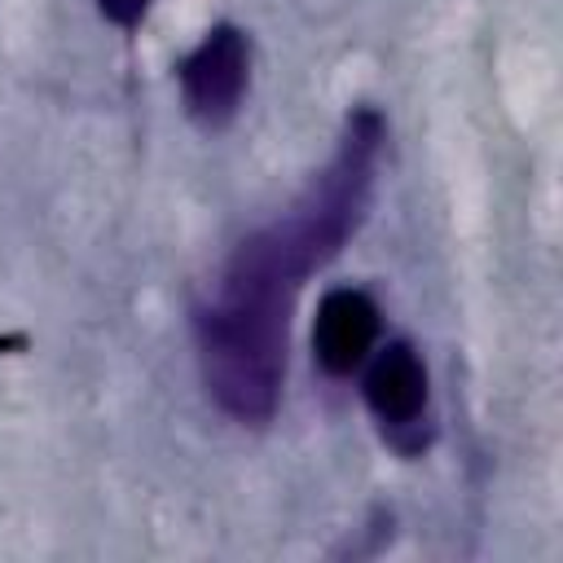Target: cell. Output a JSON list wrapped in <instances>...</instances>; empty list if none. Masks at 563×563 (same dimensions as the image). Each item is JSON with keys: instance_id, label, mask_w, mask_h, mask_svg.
<instances>
[{"instance_id": "obj_5", "label": "cell", "mask_w": 563, "mask_h": 563, "mask_svg": "<svg viewBox=\"0 0 563 563\" xmlns=\"http://www.w3.org/2000/svg\"><path fill=\"white\" fill-rule=\"evenodd\" d=\"M101 4V13L110 18V22H119V26H136L141 18H145V9H150V0H97Z\"/></svg>"}, {"instance_id": "obj_3", "label": "cell", "mask_w": 563, "mask_h": 563, "mask_svg": "<svg viewBox=\"0 0 563 563\" xmlns=\"http://www.w3.org/2000/svg\"><path fill=\"white\" fill-rule=\"evenodd\" d=\"M246 88V40L238 26H216L202 44L180 62V92L185 110L202 128H220L233 119L238 97Z\"/></svg>"}, {"instance_id": "obj_2", "label": "cell", "mask_w": 563, "mask_h": 563, "mask_svg": "<svg viewBox=\"0 0 563 563\" xmlns=\"http://www.w3.org/2000/svg\"><path fill=\"white\" fill-rule=\"evenodd\" d=\"M361 396L400 453H418L427 444V369L409 343L396 339L374 352L361 378Z\"/></svg>"}, {"instance_id": "obj_4", "label": "cell", "mask_w": 563, "mask_h": 563, "mask_svg": "<svg viewBox=\"0 0 563 563\" xmlns=\"http://www.w3.org/2000/svg\"><path fill=\"white\" fill-rule=\"evenodd\" d=\"M374 339H378V308L365 290L339 286L321 299L317 321H312V356L325 374L343 378L361 369L374 352Z\"/></svg>"}, {"instance_id": "obj_1", "label": "cell", "mask_w": 563, "mask_h": 563, "mask_svg": "<svg viewBox=\"0 0 563 563\" xmlns=\"http://www.w3.org/2000/svg\"><path fill=\"white\" fill-rule=\"evenodd\" d=\"M383 119L374 110L347 114L343 141L312 189L273 224L251 233L207 308L194 317L202 383L238 422H264L277 409L286 374L290 303L308 273L339 255L347 233L365 220Z\"/></svg>"}]
</instances>
